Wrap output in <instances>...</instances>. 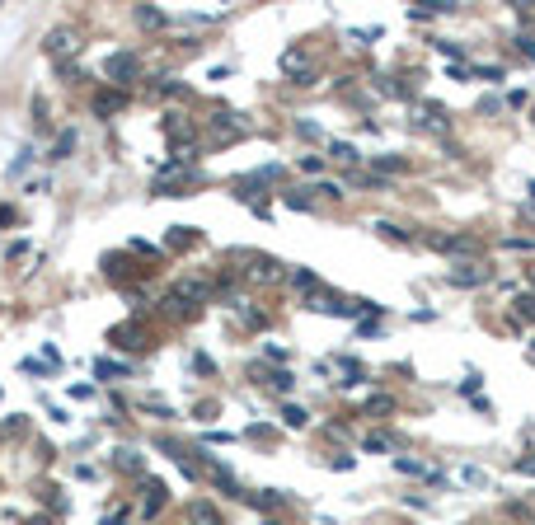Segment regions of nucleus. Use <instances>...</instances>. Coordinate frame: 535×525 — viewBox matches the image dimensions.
<instances>
[{"mask_svg":"<svg viewBox=\"0 0 535 525\" xmlns=\"http://www.w3.org/2000/svg\"><path fill=\"white\" fill-rule=\"evenodd\" d=\"M517 47H521V52H526V57L535 62V38H517Z\"/></svg>","mask_w":535,"mask_h":525,"instance_id":"b1692460","label":"nucleus"},{"mask_svg":"<svg viewBox=\"0 0 535 525\" xmlns=\"http://www.w3.org/2000/svg\"><path fill=\"white\" fill-rule=\"evenodd\" d=\"M239 314H244V324H249V328H263V314H258V309H239Z\"/></svg>","mask_w":535,"mask_h":525,"instance_id":"4be33fe9","label":"nucleus"},{"mask_svg":"<svg viewBox=\"0 0 535 525\" xmlns=\"http://www.w3.org/2000/svg\"><path fill=\"white\" fill-rule=\"evenodd\" d=\"M137 24H141V29H160V24H169V15H165V10H151V5H137Z\"/></svg>","mask_w":535,"mask_h":525,"instance_id":"f8f14e48","label":"nucleus"},{"mask_svg":"<svg viewBox=\"0 0 535 525\" xmlns=\"http://www.w3.org/2000/svg\"><path fill=\"white\" fill-rule=\"evenodd\" d=\"M427 248H437V253H470L474 239L470 234H423Z\"/></svg>","mask_w":535,"mask_h":525,"instance_id":"7ed1b4c3","label":"nucleus"},{"mask_svg":"<svg viewBox=\"0 0 535 525\" xmlns=\"http://www.w3.org/2000/svg\"><path fill=\"white\" fill-rule=\"evenodd\" d=\"M268 385H272V389H282V394H286V389L296 385V380H291V375H286V371H277V375H272V380H268Z\"/></svg>","mask_w":535,"mask_h":525,"instance_id":"aec40b11","label":"nucleus"},{"mask_svg":"<svg viewBox=\"0 0 535 525\" xmlns=\"http://www.w3.org/2000/svg\"><path fill=\"white\" fill-rule=\"evenodd\" d=\"M33 525H48V521H33Z\"/></svg>","mask_w":535,"mask_h":525,"instance_id":"bb28decb","label":"nucleus"},{"mask_svg":"<svg viewBox=\"0 0 535 525\" xmlns=\"http://www.w3.org/2000/svg\"><path fill=\"white\" fill-rule=\"evenodd\" d=\"M104 71H109V80H132L137 76V57H132V52H113Z\"/></svg>","mask_w":535,"mask_h":525,"instance_id":"423d86ee","label":"nucleus"},{"mask_svg":"<svg viewBox=\"0 0 535 525\" xmlns=\"http://www.w3.org/2000/svg\"><path fill=\"white\" fill-rule=\"evenodd\" d=\"M517 469L521 474H535V460H517Z\"/></svg>","mask_w":535,"mask_h":525,"instance_id":"393cba45","label":"nucleus"},{"mask_svg":"<svg viewBox=\"0 0 535 525\" xmlns=\"http://www.w3.org/2000/svg\"><path fill=\"white\" fill-rule=\"evenodd\" d=\"M48 57L52 62H76L80 52H85V38H80V29H71V24H62V29H52L48 33Z\"/></svg>","mask_w":535,"mask_h":525,"instance_id":"f257e3e1","label":"nucleus"},{"mask_svg":"<svg viewBox=\"0 0 535 525\" xmlns=\"http://www.w3.org/2000/svg\"><path fill=\"white\" fill-rule=\"evenodd\" d=\"M118 108H123V94H113V90L95 94V113H118Z\"/></svg>","mask_w":535,"mask_h":525,"instance_id":"ddd939ff","label":"nucleus"},{"mask_svg":"<svg viewBox=\"0 0 535 525\" xmlns=\"http://www.w3.org/2000/svg\"><path fill=\"white\" fill-rule=\"evenodd\" d=\"M253 267H249V277L253 281H277V277H282V267H277V262H272V258H258V253H253Z\"/></svg>","mask_w":535,"mask_h":525,"instance_id":"1a4fd4ad","label":"nucleus"},{"mask_svg":"<svg viewBox=\"0 0 535 525\" xmlns=\"http://www.w3.org/2000/svg\"><path fill=\"white\" fill-rule=\"evenodd\" d=\"M282 76H291L296 85H310V80H315V66H310V57H305L300 47H286L282 52Z\"/></svg>","mask_w":535,"mask_h":525,"instance_id":"f03ea898","label":"nucleus"},{"mask_svg":"<svg viewBox=\"0 0 535 525\" xmlns=\"http://www.w3.org/2000/svg\"><path fill=\"white\" fill-rule=\"evenodd\" d=\"M362 446H366V450H390V441H385V436H380V432H371V436H366V441H362Z\"/></svg>","mask_w":535,"mask_h":525,"instance_id":"412c9836","label":"nucleus"},{"mask_svg":"<svg viewBox=\"0 0 535 525\" xmlns=\"http://www.w3.org/2000/svg\"><path fill=\"white\" fill-rule=\"evenodd\" d=\"M366 413H371V417L394 413V399H390V394H371V399H366Z\"/></svg>","mask_w":535,"mask_h":525,"instance_id":"4468645a","label":"nucleus"},{"mask_svg":"<svg viewBox=\"0 0 535 525\" xmlns=\"http://www.w3.org/2000/svg\"><path fill=\"white\" fill-rule=\"evenodd\" d=\"M202 295H207V281H193V277L174 281V305H179V300H202Z\"/></svg>","mask_w":535,"mask_h":525,"instance_id":"6e6552de","label":"nucleus"},{"mask_svg":"<svg viewBox=\"0 0 535 525\" xmlns=\"http://www.w3.org/2000/svg\"><path fill=\"white\" fill-rule=\"evenodd\" d=\"M95 371H99V375H123V366H118V361H99Z\"/></svg>","mask_w":535,"mask_h":525,"instance_id":"5701e85b","label":"nucleus"},{"mask_svg":"<svg viewBox=\"0 0 535 525\" xmlns=\"http://www.w3.org/2000/svg\"><path fill=\"white\" fill-rule=\"evenodd\" d=\"M165 507V488H160L155 479L146 483V502H141V516H155V511Z\"/></svg>","mask_w":535,"mask_h":525,"instance_id":"9b49d317","label":"nucleus"},{"mask_svg":"<svg viewBox=\"0 0 535 525\" xmlns=\"http://www.w3.org/2000/svg\"><path fill=\"white\" fill-rule=\"evenodd\" d=\"M484 281H488L484 262H460L456 272H451V286H484Z\"/></svg>","mask_w":535,"mask_h":525,"instance_id":"39448f33","label":"nucleus"},{"mask_svg":"<svg viewBox=\"0 0 535 525\" xmlns=\"http://www.w3.org/2000/svg\"><path fill=\"white\" fill-rule=\"evenodd\" d=\"M517 314H521V319H535V295H521V300H517Z\"/></svg>","mask_w":535,"mask_h":525,"instance_id":"6ab92c4d","label":"nucleus"},{"mask_svg":"<svg viewBox=\"0 0 535 525\" xmlns=\"http://www.w3.org/2000/svg\"><path fill=\"white\" fill-rule=\"evenodd\" d=\"M104 525H123V516H109V521H104Z\"/></svg>","mask_w":535,"mask_h":525,"instance_id":"a878e982","label":"nucleus"},{"mask_svg":"<svg viewBox=\"0 0 535 525\" xmlns=\"http://www.w3.org/2000/svg\"><path fill=\"white\" fill-rule=\"evenodd\" d=\"M188 521L193 525H221V511L207 507V502H193V507H188Z\"/></svg>","mask_w":535,"mask_h":525,"instance_id":"9d476101","label":"nucleus"},{"mask_svg":"<svg viewBox=\"0 0 535 525\" xmlns=\"http://www.w3.org/2000/svg\"><path fill=\"white\" fill-rule=\"evenodd\" d=\"M165 136H169V141H179L183 150H193V127L183 122L179 113H169V118H165Z\"/></svg>","mask_w":535,"mask_h":525,"instance_id":"0eeeda50","label":"nucleus"},{"mask_svg":"<svg viewBox=\"0 0 535 525\" xmlns=\"http://www.w3.org/2000/svg\"><path fill=\"white\" fill-rule=\"evenodd\" d=\"M282 417H286V427H305V422H310V413H305V408H296V403H286Z\"/></svg>","mask_w":535,"mask_h":525,"instance_id":"2eb2a0df","label":"nucleus"},{"mask_svg":"<svg viewBox=\"0 0 535 525\" xmlns=\"http://www.w3.org/2000/svg\"><path fill=\"white\" fill-rule=\"evenodd\" d=\"M333 160H343V164H357V150H352V146H343V141H338V146H333Z\"/></svg>","mask_w":535,"mask_h":525,"instance_id":"a211bd4d","label":"nucleus"},{"mask_svg":"<svg viewBox=\"0 0 535 525\" xmlns=\"http://www.w3.org/2000/svg\"><path fill=\"white\" fill-rule=\"evenodd\" d=\"M460 483H470V488H484L488 474H484V469H470V464H465V469H460Z\"/></svg>","mask_w":535,"mask_h":525,"instance_id":"f3484780","label":"nucleus"},{"mask_svg":"<svg viewBox=\"0 0 535 525\" xmlns=\"http://www.w3.org/2000/svg\"><path fill=\"white\" fill-rule=\"evenodd\" d=\"M118 469H132V474H137V469H141V455H137L132 446H123L118 450Z\"/></svg>","mask_w":535,"mask_h":525,"instance_id":"dca6fc26","label":"nucleus"},{"mask_svg":"<svg viewBox=\"0 0 535 525\" xmlns=\"http://www.w3.org/2000/svg\"><path fill=\"white\" fill-rule=\"evenodd\" d=\"M207 132H211V141H235L244 132V122L235 113H216V118H207Z\"/></svg>","mask_w":535,"mask_h":525,"instance_id":"20e7f679","label":"nucleus"}]
</instances>
